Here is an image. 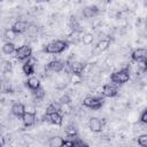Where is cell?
<instances>
[{
    "label": "cell",
    "mask_w": 147,
    "mask_h": 147,
    "mask_svg": "<svg viewBox=\"0 0 147 147\" xmlns=\"http://www.w3.org/2000/svg\"><path fill=\"white\" fill-rule=\"evenodd\" d=\"M131 78V71L129 67H124L119 70L114 71L110 75V83L114 85H123L125 83H127Z\"/></svg>",
    "instance_id": "obj_1"
},
{
    "label": "cell",
    "mask_w": 147,
    "mask_h": 147,
    "mask_svg": "<svg viewBox=\"0 0 147 147\" xmlns=\"http://www.w3.org/2000/svg\"><path fill=\"white\" fill-rule=\"evenodd\" d=\"M68 46H69V42L67 40L57 39V40H53L49 44H47L42 48V52L47 54H61L68 48Z\"/></svg>",
    "instance_id": "obj_2"
},
{
    "label": "cell",
    "mask_w": 147,
    "mask_h": 147,
    "mask_svg": "<svg viewBox=\"0 0 147 147\" xmlns=\"http://www.w3.org/2000/svg\"><path fill=\"white\" fill-rule=\"evenodd\" d=\"M82 105L85 108H88L92 110H99L105 105V96H102V95H100V96H95V95L85 96L82 101Z\"/></svg>",
    "instance_id": "obj_3"
},
{
    "label": "cell",
    "mask_w": 147,
    "mask_h": 147,
    "mask_svg": "<svg viewBox=\"0 0 147 147\" xmlns=\"http://www.w3.org/2000/svg\"><path fill=\"white\" fill-rule=\"evenodd\" d=\"M32 56V48L31 46L29 45H22V46H18L16 48V52H15V57L21 61V62H25L28 59H30Z\"/></svg>",
    "instance_id": "obj_4"
},
{
    "label": "cell",
    "mask_w": 147,
    "mask_h": 147,
    "mask_svg": "<svg viewBox=\"0 0 147 147\" xmlns=\"http://www.w3.org/2000/svg\"><path fill=\"white\" fill-rule=\"evenodd\" d=\"M23 122V125L25 127H31L36 123V110L33 107H26V110L21 118Z\"/></svg>",
    "instance_id": "obj_5"
},
{
    "label": "cell",
    "mask_w": 147,
    "mask_h": 147,
    "mask_svg": "<svg viewBox=\"0 0 147 147\" xmlns=\"http://www.w3.org/2000/svg\"><path fill=\"white\" fill-rule=\"evenodd\" d=\"M88 129L94 133H101L105 127V121L98 117H91L87 122Z\"/></svg>",
    "instance_id": "obj_6"
},
{
    "label": "cell",
    "mask_w": 147,
    "mask_h": 147,
    "mask_svg": "<svg viewBox=\"0 0 147 147\" xmlns=\"http://www.w3.org/2000/svg\"><path fill=\"white\" fill-rule=\"evenodd\" d=\"M36 65H37V60H36L33 56H31V57L28 59V60L23 63V65H22V71H23V74H24L25 76H28V77L32 76V75L36 72Z\"/></svg>",
    "instance_id": "obj_7"
},
{
    "label": "cell",
    "mask_w": 147,
    "mask_h": 147,
    "mask_svg": "<svg viewBox=\"0 0 147 147\" xmlns=\"http://www.w3.org/2000/svg\"><path fill=\"white\" fill-rule=\"evenodd\" d=\"M111 45V39L109 38H103V39H100L95 46H94V49H93V54L94 55H99L101 53H103L105 51H107Z\"/></svg>",
    "instance_id": "obj_8"
},
{
    "label": "cell",
    "mask_w": 147,
    "mask_h": 147,
    "mask_svg": "<svg viewBox=\"0 0 147 147\" xmlns=\"http://www.w3.org/2000/svg\"><path fill=\"white\" fill-rule=\"evenodd\" d=\"M44 119H47L53 125L61 126L63 124V114L61 111H55L49 115H44Z\"/></svg>",
    "instance_id": "obj_9"
},
{
    "label": "cell",
    "mask_w": 147,
    "mask_h": 147,
    "mask_svg": "<svg viewBox=\"0 0 147 147\" xmlns=\"http://www.w3.org/2000/svg\"><path fill=\"white\" fill-rule=\"evenodd\" d=\"M118 94V90L114 84H105L101 90V95L105 98H115Z\"/></svg>",
    "instance_id": "obj_10"
},
{
    "label": "cell",
    "mask_w": 147,
    "mask_h": 147,
    "mask_svg": "<svg viewBox=\"0 0 147 147\" xmlns=\"http://www.w3.org/2000/svg\"><path fill=\"white\" fill-rule=\"evenodd\" d=\"M131 60L133 62H142L147 59V48H136L131 52Z\"/></svg>",
    "instance_id": "obj_11"
},
{
    "label": "cell",
    "mask_w": 147,
    "mask_h": 147,
    "mask_svg": "<svg viewBox=\"0 0 147 147\" xmlns=\"http://www.w3.org/2000/svg\"><path fill=\"white\" fill-rule=\"evenodd\" d=\"M64 62L61 60H52L46 65V71L51 72H61L64 69Z\"/></svg>",
    "instance_id": "obj_12"
},
{
    "label": "cell",
    "mask_w": 147,
    "mask_h": 147,
    "mask_svg": "<svg viewBox=\"0 0 147 147\" xmlns=\"http://www.w3.org/2000/svg\"><path fill=\"white\" fill-rule=\"evenodd\" d=\"M82 13H83V16L85 18H94L100 14V9L95 5H90V6L84 7Z\"/></svg>",
    "instance_id": "obj_13"
},
{
    "label": "cell",
    "mask_w": 147,
    "mask_h": 147,
    "mask_svg": "<svg viewBox=\"0 0 147 147\" xmlns=\"http://www.w3.org/2000/svg\"><path fill=\"white\" fill-rule=\"evenodd\" d=\"M25 110H26V107L22 102H14L10 108V113L17 118H22Z\"/></svg>",
    "instance_id": "obj_14"
},
{
    "label": "cell",
    "mask_w": 147,
    "mask_h": 147,
    "mask_svg": "<svg viewBox=\"0 0 147 147\" xmlns=\"http://www.w3.org/2000/svg\"><path fill=\"white\" fill-rule=\"evenodd\" d=\"M29 23L25 22V21H16L13 25H11V29L17 33V34H23L24 32H26L30 28H29Z\"/></svg>",
    "instance_id": "obj_15"
},
{
    "label": "cell",
    "mask_w": 147,
    "mask_h": 147,
    "mask_svg": "<svg viewBox=\"0 0 147 147\" xmlns=\"http://www.w3.org/2000/svg\"><path fill=\"white\" fill-rule=\"evenodd\" d=\"M25 85H26V87L32 92V91L39 88V87L41 86V83H40V79H39L37 76H33V75H32V76L28 77V79H26V82H25Z\"/></svg>",
    "instance_id": "obj_16"
},
{
    "label": "cell",
    "mask_w": 147,
    "mask_h": 147,
    "mask_svg": "<svg viewBox=\"0 0 147 147\" xmlns=\"http://www.w3.org/2000/svg\"><path fill=\"white\" fill-rule=\"evenodd\" d=\"M69 65H70L71 74H76V75H82L85 69V63H83L80 61H74Z\"/></svg>",
    "instance_id": "obj_17"
},
{
    "label": "cell",
    "mask_w": 147,
    "mask_h": 147,
    "mask_svg": "<svg viewBox=\"0 0 147 147\" xmlns=\"http://www.w3.org/2000/svg\"><path fill=\"white\" fill-rule=\"evenodd\" d=\"M64 133L67 138H77L78 137V129L75 124H69L64 129Z\"/></svg>",
    "instance_id": "obj_18"
},
{
    "label": "cell",
    "mask_w": 147,
    "mask_h": 147,
    "mask_svg": "<svg viewBox=\"0 0 147 147\" xmlns=\"http://www.w3.org/2000/svg\"><path fill=\"white\" fill-rule=\"evenodd\" d=\"M16 46L13 41H6L3 45H2V53L6 54V55H10V54H15L16 52Z\"/></svg>",
    "instance_id": "obj_19"
},
{
    "label": "cell",
    "mask_w": 147,
    "mask_h": 147,
    "mask_svg": "<svg viewBox=\"0 0 147 147\" xmlns=\"http://www.w3.org/2000/svg\"><path fill=\"white\" fill-rule=\"evenodd\" d=\"M55 111H61V103L57 101V102H52L47 106L46 108V111H45V115H49V114H53Z\"/></svg>",
    "instance_id": "obj_20"
},
{
    "label": "cell",
    "mask_w": 147,
    "mask_h": 147,
    "mask_svg": "<svg viewBox=\"0 0 147 147\" xmlns=\"http://www.w3.org/2000/svg\"><path fill=\"white\" fill-rule=\"evenodd\" d=\"M3 37H5V39H6L7 41H13V40L17 37V33H16L11 28H8V29L5 30V32H3Z\"/></svg>",
    "instance_id": "obj_21"
},
{
    "label": "cell",
    "mask_w": 147,
    "mask_h": 147,
    "mask_svg": "<svg viewBox=\"0 0 147 147\" xmlns=\"http://www.w3.org/2000/svg\"><path fill=\"white\" fill-rule=\"evenodd\" d=\"M62 141H63V138H61V137H53V138L49 139L48 146L49 147H62Z\"/></svg>",
    "instance_id": "obj_22"
},
{
    "label": "cell",
    "mask_w": 147,
    "mask_h": 147,
    "mask_svg": "<svg viewBox=\"0 0 147 147\" xmlns=\"http://www.w3.org/2000/svg\"><path fill=\"white\" fill-rule=\"evenodd\" d=\"M93 39H94L93 34L90 33V32H86V33H84V34L80 37V40H82V42H83L84 45H91V44L93 42Z\"/></svg>",
    "instance_id": "obj_23"
},
{
    "label": "cell",
    "mask_w": 147,
    "mask_h": 147,
    "mask_svg": "<svg viewBox=\"0 0 147 147\" xmlns=\"http://www.w3.org/2000/svg\"><path fill=\"white\" fill-rule=\"evenodd\" d=\"M32 94H33V96H34L37 100H41V99H44V96H45V90H44L42 86H40L39 88L32 91Z\"/></svg>",
    "instance_id": "obj_24"
},
{
    "label": "cell",
    "mask_w": 147,
    "mask_h": 147,
    "mask_svg": "<svg viewBox=\"0 0 147 147\" xmlns=\"http://www.w3.org/2000/svg\"><path fill=\"white\" fill-rule=\"evenodd\" d=\"M137 142H138V145L141 146V147H147V133H142V134L138 136Z\"/></svg>",
    "instance_id": "obj_25"
},
{
    "label": "cell",
    "mask_w": 147,
    "mask_h": 147,
    "mask_svg": "<svg viewBox=\"0 0 147 147\" xmlns=\"http://www.w3.org/2000/svg\"><path fill=\"white\" fill-rule=\"evenodd\" d=\"M59 102L61 105H68V103H71V98L69 96V94H64L62 95L60 99H59Z\"/></svg>",
    "instance_id": "obj_26"
},
{
    "label": "cell",
    "mask_w": 147,
    "mask_h": 147,
    "mask_svg": "<svg viewBox=\"0 0 147 147\" xmlns=\"http://www.w3.org/2000/svg\"><path fill=\"white\" fill-rule=\"evenodd\" d=\"M72 84H79L82 83V75H76V74H71V78H70Z\"/></svg>",
    "instance_id": "obj_27"
},
{
    "label": "cell",
    "mask_w": 147,
    "mask_h": 147,
    "mask_svg": "<svg viewBox=\"0 0 147 147\" xmlns=\"http://www.w3.org/2000/svg\"><path fill=\"white\" fill-rule=\"evenodd\" d=\"M139 121L142 123V124H147V108L142 110V113L140 114V117H139Z\"/></svg>",
    "instance_id": "obj_28"
},
{
    "label": "cell",
    "mask_w": 147,
    "mask_h": 147,
    "mask_svg": "<svg viewBox=\"0 0 147 147\" xmlns=\"http://www.w3.org/2000/svg\"><path fill=\"white\" fill-rule=\"evenodd\" d=\"M11 69H13V65L10 62H6L5 64V71L6 72H11Z\"/></svg>",
    "instance_id": "obj_29"
},
{
    "label": "cell",
    "mask_w": 147,
    "mask_h": 147,
    "mask_svg": "<svg viewBox=\"0 0 147 147\" xmlns=\"http://www.w3.org/2000/svg\"><path fill=\"white\" fill-rule=\"evenodd\" d=\"M106 1H107V2H110V1H113V0H106Z\"/></svg>",
    "instance_id": "obj_30"
},
{
    "label": "cell",
    "mask_w": 147,
    "mask_h": 147,
    "mask_svg": "<svg viewBox=\"0 0 147 147\" xmlns=\"http://www.w3.org/2000/svg\"><path fill=\"white\" fill-rule=\"evenodd\" d=\"M42 1H51V0H42Z\"/></svg>",
    "instance_id": "obj_31"
},
{
    "label": "cell",
    "mask_w": 147,
    "mask_h": 147,
    "mask_svg": "<svg viewBox=\"0 0 147 147\" xmlns=\"http://www.w3.org/2000/svg\"><path fill=\"white\" fill-rule=\"evenodd\" d=\"M146 28H147V22H146Z\"/></svg>",
    "instance_id": "obj_32"
}]
</instances>
